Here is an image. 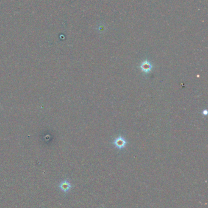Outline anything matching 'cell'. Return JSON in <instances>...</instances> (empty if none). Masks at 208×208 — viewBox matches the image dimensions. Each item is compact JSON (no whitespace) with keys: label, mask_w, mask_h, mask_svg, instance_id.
Masks as SVG:
<instances>
[{"label":"cell","mask_w":208,"mask_h":208,"mask_svg":"<svg viewBox=\"0 0 208 208\" xmlns=\"http://www.w3.org/2000/svg\"><path fill=\"white\" fill-rule=\"evenodd\" d=\"M153 67V66L151 62L147 59L142 61L139 66V68L141 71L146 74H148L151 72Z\"/></svg>","instance_id":"obj_2"},{"label":"cell","mask_w":208,"mask_h":208,"mask_svg":"<svg viewBox=\"0 0 208 208\" xmlns=\"http://www.w3.org/2000/svg\"><path fill=\"white\" fill-rule=\"evenodd\" d=\"M202 113H203V114H204V115L206 116V115H207V110H204L203 111Z\"/></svg>","instance_id":"obj_4"},{"label":"cell","mask_w":208,"mask_h":208,"mask_svg":"<svg viewBox=\"0 0 208 208\" xmlns=\"http://www.w3.org/2000/svg\"><path fill=\"white\" fill-rule=\"evenodd\" d=\"M127 143L128 142L126 140V139L121 134L115 137L112 142V144L115 146V147L120 150L123 149L127 145Z\"/></svg>","instance_id":"obj_1"},{"label":"cell","mask_w":208,"mask_h":208,"mask_svg":"<svg viewBox=\"0 0 208 208\" xmlns=\"http://www.w3.org/2000/svg\"><path fill=\"white\" fill-rule=\"evenodd\" d=\"M59 188L64 193H68L71 190L72 186L70 182V181L68 180H64L62 181L59 184Z\"/></svg>","instance_id":"obj_3"}]
</instances>
